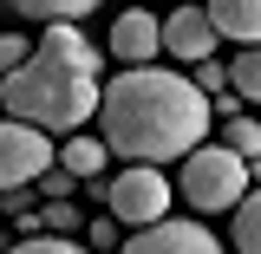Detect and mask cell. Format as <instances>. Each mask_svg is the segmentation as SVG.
Instances as JSON below:
<instances>
[{
	"instance_id": "cell-7",
	"label": "cell",
	"mask_w": 261,
	"mask_h": 254,
	"mask_svg": "<svg viewBox=\"0 0 261 254\" xmlns=\"http://www.w3.org/2000/svg\"><path fill=\"white\" fill-rule=\"evenodd\" d=\"M216 39H222V33H216V20H209V7H190V0H183V7L163 20V52H170L176 65L209 59V52H216Z\"/></svg>"
},
{
	"instance_id": "cell-16",
	"label": "cell",
	"mask_w": 261,
	"mask_h": 254,
	"mask_svg": "<svg viewBox=\"0 0 261 254\" xmlns=\"http://www.w3.org/2000/svg\"><path fill=\"white\" fill-rule=\"evenodd\" d=\"M190 78H196L209 98H216V92H228V65H216V52H209V59H196V65H190Z\"/></svg>"
},
{
	"instance_id": "cell-2",
	"label": "cell",
	"mask_w": 261,
	"mask_h": 254,
	"mask_svg": "<svg viewBox=\"0 0 261 254\" xmlns=\"http://www.w3.org/2000/svg\"><path fill=\"white\" fill-rule=\"evenodd\" d=\"M98 65H105V52L79 33V20H46L27 65H13L0 78V104H7V118L72 137V130H85V118H98V98H105Z\"/></svg>"
},
{
	"instance_id": "cell-1",
	"label": "cell",
	"mask_w": 261,
	"mask_h": 254,
	"mask_svg": "<svg viewBox=\"0 0 261 254\" xmlns=\"http://www.w3.org/2000/svg\"><path fill=\"white\" fill-rule=\"evenodd\" d=\"M209 92L163 65H124L98 98V137L124 163H183L196 144H209Z\"/></svg>"
},
{
	"instance_id": "cell-19",
	"label": "cell",
	"mask_w": 261,
	"mask_h": 254,
	"mask_svg": "<svg viewBox=\"0 0 261 254\" xmlns=\"http://www.w3.org/2000/svg\"><path fill=\"white\" fill-rule=\"evenodd\" d=\"M118 228H124L118 215H98V222L85 228V241H92V248H118Z\"/></svg>"
},
{
	"instance_id": "cell-13",
	"label": "cell",
	"mask_w": 261,
	"mask_h": 254,
	"mask_svg": "<svg viewBox=\"0 0 261 254\" xmlns=\"http://www.w3.org/2000/svg\"><path fill=\"white\" fill-rule=\"evenodd\" d=\"M13 13H27V20H85L98 0H7Z\"/></svg>"
},
{
	"instance_id": "cell-9",
	"label": "cell",
	"mask_w": 261,
	"mask_h": 254,
	"mask_svg": "<svg viewBox=\"0 0 261 254\" xmlns=\"http://www.w3.org/2000/svg\"><path fill=\"white\" fill-rule=\"evenodd\" d=\"M209 20H216L222 39L261 46V0H209Z\"/></svg>"
},
{
	"instance_id": "cell-15",
	"label": "cell",
	"mask_w": 261,
	"mask_h": 254,
	"mask_svg": "<svg viewBox=\"0 0 261 254\" xmlns=\"http://www.w3.org/2000/svg\"><path fill=\"white\" fill-rule=\"evenodd\" d=\"M228 144L255 163V157H261V118H228Z\"/></svg>"
},
{
	"instance_id": "cell-10",
	"label": "cell",
	"mask_w": 261,
	"mask_h": 254,
	"mask_svg": "<svg viewBox=\"0 0 261 254\" xmlns=\"http://www.w3.org/2000/svg\"><path fill=\"white\" fill-rule=\"evenodd\" d=\"M105 163H111V144H105V137L72 130V144H59V170H72L79 183H98V176H105Z\"/></svg>"
},
{
	"instance_id": "cell-3",
	"label": "cell",
	"mask_w": 261,
	"mask_h": 254,
	"mask_svg": "<svg viewBox=\"0 0 261 254\" xmlns=\"http://www.w3.org/2000/svg\"><path fill=\"white\" fill-rule=\"evenodd\" d=\"M248 195V157L235 144H196L183 157V202L196 215H222Z\"/></svg>"
},
{
	"instance_id": "cell-20",
	"label": "cell",
	"mask_w": 261,
	"mask_h": 254,
	"mask_svg": "<svg viewBox=\"0 0 261 254\" xmlns=\"http://www.w3.org/2000/svg\"><path fill=\"white\" fill-rule=\"evenodd\" d=\"M72 183H79V176H72V170H59V163H53V170L39 176V195H72Z\"/></svg>"
},
{
	"instance_id": "cell-6",
	"label": "cell",
	"mask_w": 261,
	"mask_h": 254,
	"mask_svg": "<svg viewBox=\"0 0 261 254\" xmlns=\"http://www.w3.org/2000/svg\"><path fill=\"white\" fill-rule=\"evenodd\" d=\"M118 254H228V248H222L202 222L163 215V222H150V228H130V241H124Z\"/></svg>"
},
{
	"instance_id": "cell-21",
	"label": "cell",
	"mask_w": 261,
	"mask_h": 254,
	"mask_svg": "<svg viewBox=\"0 0 261 254\" xmlns=\"http://www.w3.org/2000/svg\"><path fill=\"white\" fill-rule=\"evenodd\" d=\"M0 111H7V104H0Z\"/></svg>"
},
{
	"instance_id": "cell-4",
	"label": "cell",
	"mask_w": 261,
	"mask_h": 254,
	"mask_svg": "<svg viewBox=\"0 0 261 254\" xmlns=\"http://www.w3.org/2000/svg\"><path fill=\"white\" fill-rule=\"evenodd\" d=\"M105 202H111V215L124 228H150L170 215V183H163V163H130L124 176H111L105 183Z\"/></svg>"
},
{
	"instance_id": "cell-17",
	"label": "cell",
	"mask_w": 261,
	"mask_h": 254,
	"mask_svg": "<svg viewBox=\"0 0 261 254\" xmlns=\"http://www.w3.org/2000/svg\"><path fill=\"white\" fill-rule=\"evenodd\" d=\"M27 33H0V78H7V72H13V65H27Z\"/></svg>"
},
{
	"instance_id": "cell-5",
	"label": "cell",
	"mask_w": 261,
	"mask_h": 254,
	"mask_svg": "<svg viewBox=\"0 0 261 254\" xmlns=\"http://www.w3.org/2000/svg\"><path fill=\"white\" fill-rule=\"evenodd\" d=\"M59 163L53 130L27 124V118H0V189H27Z\"/></svg>"
},
{
	"instance_id": "cell-8",
	"label": "cell",
	"mask_w": 261,
	"mask_h": 254,
	"mask_svg": "<svg viewBox=\"0 0 261 254\" xmlns=\"http://www.w3.org/2000/svg\"><path fill=\"white\" fill-rule=\"evenodd\" d=\"M157 52H163V20L157 13H144V7L118 13V26H111V59L118 65H157Z\"/></svg>"
},
{
	"instance_id": "cell-14",
	"label": "cell",
	"mask_w": 261,
	"mask_h": 254,
	"mask_svg": "<svg viewBox=\"0 0 261 254\" xmlns=\"http://www.w3.org/2000/svg\"><path fill=\"white\" fill-rule=\"evenodd\" d=\"M7 254H92V248H79L72 235H27L20 248H7Z\"/></svg>"
},
{
	"instance_id": "cell-11",
	"label": "cell",
	"mask_w": 261,
	"mask_h": 254,
	"mask_svg": "<svg viewBox=\"0 0 261 254\" xmlns=\"http://www.w3.org/2000/svg\"><path fill=\"white\" fill-rule=\"evenodd\" d=\"M228 85H235V98L261 104V46H242V52H235V65H228Z\"/></svg>"
},
{
	"instance_id": "cell-18",
	"label": "cell",
	"mask_w": 261,
	"mask_h": 254,
	"mask_svg": "<svg viewBox=\"0 0 261 254\" xmlns=\"http://www.w3.org/2000/svg\"><path fill=\"white\" fill-rule=\"evenodd\" d=\"M46 228H53V235H72V228H79V209H72L65 195H53V202H46Z\"/></svg>"
},
{
	"instance_id": "cell-12",
	"label": "cell",
	"mask_w": 261,
	"mask_h": 254,
	"mask_svg": "<svg viewBox=\"0 0 261 254\" xmlns=\"http://www.w3.org/2000/svg\"><path fill=\"white\" fill-rule=\"evenodd\" d=\"M235 254H261V189L235 202Z\"/></svg>"
}]
</instances>
